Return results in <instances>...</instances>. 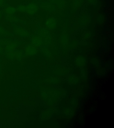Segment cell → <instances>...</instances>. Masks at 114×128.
I'll use <instances>...</instances> for the list:
<instances>
[{"instance_id": "1", "label": "cell", "mask_w": 114, "mask_h": 128, "mask_svg": "<svg viewBox=\"0 0 114 128\" xmlns=\"http://www.w3.org/2000/svg\"><path fill=\"white\" fill-rule=\"evenodd\" d=\"M38 10V7L34 3H30L26 7L25 11L29 15L35 14Z\"/></svg>"}, {"instance_id": "2", "label": "cell", "mask_w": 114, "mask_h": 128, "mask_svg": "<svg viewBox=\"0 0 114 128\" xmlns=\"http://www.w3.org/2000/svg\"><path fill=\"white\" fill-rule=\"evenodd\" d=\"M46 26L50 29H54L56 27L57 25V21L56 19L54 18H48L46 20Z\"/></svg>"}, {"instance_id": "3", "label": "cell", "mask_w": 114, "mask_h": 128, "mask_svg": "<svg viewBox=\"0 0 114 128\" xmlns=\"http://www.w3.org/2000/svg\"><path fill=\"white\" fill-rule=\"evenodd\" d=\"M90 21V18L86 15H82L80 16L78 20V24L80 26H86Z\"/></svg>"}, {"instance_id": "4", "label": "cell", "mask_w": 114, "mask_h": 128, "mask_svg": "<svg viewBox=\"0 0 114 128\" xmlns=\"http://www.w3.org/2000/svg\"><path fill=\"white\" fill-rule=\"evenodd\" d=\"M75 62L76 64L79 67H82L84 66L86 63V61L83 56H79L78 58H75Z\"/></svg>"}, {"instance_id": "5", "label": "cell", "mask_w": 114, "mask_h": 128, "mask_svg": "<svg viewBox=\"0 0 114 128\" xmlns=\"http://www.w3.org/2000/svg\"><path fill=\"white\" fill-rule=\"evenodd\" d=\"M16 8L13 6H8L4 10V11L6 14L11 16L16 12Z\"/></svg>"}, {"instance_id": "6", "label": "cell", "mask_w": 114, "mask_h": 128, "mask_svg": "<svg viewBox=\"0 0 114 128\" xmlns=\"http://www.w3.org/2000/svg\"><path fill=\"white\" fill-rule=\"evenodd\" d=\"M68 82L71 85H74L77 84L78 82V79L76 76L72 75L68 77Z\"/></svg>"}, {"instance_id": "7", "label": "cell", "mask_w": 114, "mask_h": 128, "mask_svg": "<svg viewBox=\"0 0 114 128\" xmlns=\"http://www.w3.org/2000/svg\"><path fill=\"white\" fill-rule=\"evenodd\" d=\"M16 47V44L15 43L13 42H8L6 43V46H5V48L7 51H12L15 50Z\"/></svg>"}, {"instance_id": "8", "label": "cell", "mask_w": 114, "mask_h": 128, "mask_svg": "<svg viewBox=\"0 0 114 128\" xmlns=\"http://www.w3.org/2000/svg\"><path fill=\"white\" fill-rule=\"evenodd\" d=\"M26 54H34L37 52L36 48L34 46H29L26 48Z\"/></svg>"}, {"instance_id": "9", "label": "cell", "mask_w": 114, "mask_h": 128, "mask_svg": "<svg viewBox=\"0 0 114 128\" xmlns=\"http://www.w3.org/2000/svg\"><path fill=\"white\" fill-rule=\"evenodd\" d=\"M32 41L35 46H39L42 44V39L39 36H35L32 39Z\"/></svg>"}, {"instance_id": "10", "label": "cell", "mask_w": 114, "mask_h": 128, "mask_svg": "<svg viewBox=\"0 0 114 128\" xmlns=\"http://www.w3.org/2000/svg\"><path fill=\"white\" fill-rule=\"evenodd\" d=\"M60 42H61L62 44L64 46H65L68 44V38L67 35L66 34L62 35L60 39Z\"/></svg>"}, {"instance_id": "11", "label": "cell", "mask_w": 114, "mask_h": 128, "mask_svg": "<svg viewBox=\"0 0 114 128\" xmlns=\"http://www.w3.org/2000/svg\"><path fill=\"white\" fill-rule=\"evenodd\" d=\"M78 45V42L76 39L72 40L70 43V47L71 48H75Z\"/></svg>"}, {"instance_id": "12", "label": "cell", "mask_w": 114, "mask_h": 128, "mask_svg": "<svg viewBox=\"0 0 114 128\" xmlns=\"http://www.w3.org/2000/svg\"><path fill=\"white\" fill-rule=\"evenodd\" d=\"M18 10L19 11H20V12H24V11H25V10H26V7L24 6H23V5H22V4L20 5V6L18 7Z\"/></svg>"}, {"instance_id": "13", "label": "cell", "mask_w": 114, "mask_h": 128, "mask_svg": "<svg viewBox=\"0 0 114 128\" xmlns=\"http://www.w3.org/2000/svg\"><path fill=\"white\" fill-rule=\"evenodd\" d=\"M6 54L7 55V56H8L9 58H13L14 56V52L11 51H8V52H6Z\"/></svg>"}, {"instance_id": "14", "label": "cell", "mask_w": 114, "mask_h": 128, "mask_svg": "<svg viewBox=\"0 0 114 128\" xmlns=\"http://www.w3.org/2000/svg\"><path fill=\"white\" fill-rule=\"evenodd\" d=\"M90 36H91V35H90V33L89 32H87L85 33V34L83 35V38L85 40V39H86L90 38Z\"/></svg>"}, {"instance_id": "15", "label": "cell", "mask_w": 114, "mask_h": 128, "mask_svg": "<svg viewBox=\"0 0 114 128\" xmlns=\"http://www.w3.org/2000/svg\"><path fill=\"white\" fill-rule=\"evenodd\" d=\"M64 112L66 115H71L72 114V111L69 108H66L64 110Z\"/></svg>"}, {"instance_id": "16", "label": "cell", "mask_w": 114, "mask_h": 128, "mask_svg": "<svg viewBox=\"0 0 114 128\" xmlns=\"http://www.w3.org/2000/svg\"><path fill=\"white\" fill-rule=\"evenodd\" d=\"M88 3L90 4H96L98 0H87Z\"/></svg>"}, {"instance_id": "17", "label": "cell", "mask_w": 114, "mask_h": 128, "mask_svg": "<svg viewBox=\"0 0 114 128\" xmlns=\"http://www.w3.org/2000/svg\"><path fill=\"white\" fill-rule=\"evenodd\" d=\"M6 0H0V7H2Z\"/></svg>"}, {"instance_id": "18", "label": "cell", "mask_w": 114, "mask_h": 128, "mask_svg": "<svg viewBox=\"0 0 114 128\" xmlns=\"http://www.w3.org/2000/svg\"><path fill=\"white\" fill-rule=\"evenodd\" d=\"M4 32L5 31H4V29L2 28V27L0 26V34H3Z\"/></svg>"}, {"instance_id": "19", "label": "cell", "mask_w": 114, "mask_h": 128, "mask_svg": "<svg viewBox=\"0 0 114 128\" xmlns=\"http://www.w3.org/2000/svg\"><path fill=\"white\" fill-rule=\"evenodd\" d=\"M75 74V75H79L80 74V72H79V70H78V69H76Z\"/></svg>"}, {"instance_id": "20", "label": "cell", "mask_w": 114, "mask_h": 128, "mask_svg": "<svg viewBox=\"0 0 114 128\" xmlns=\"http://www.w3.org/2000/svg\"><path fill=\"white\" fill-rule=\"evenodd\" d=\"M69 101H70V98L68 97L66 100H65V104L68 103V102H69Z\"/></svg>"}, {"instance_id": "21", "label": "cell", "mask_w": 114, "mask_h": 128, "mask_svg": "<svg viewBox=\"0 0 114 128\" xmlns=\"http://www.w3.org/2000/svg\"><path fill=\"white\" fill-rule=\"evenodd\" d=\"M16 104L15 103V102H12V106H13V107H15V106H16Z\"/></svg>"}, {"instance_id": "22", "label": "cell", "mask_w": 114, "mask_h": 128, "mask_svg": "<svg viewBox=\"0 0 114 128\" xmlns=\"http://www.w3.org/2000/svg\"><path fill=\"white\" fill-rule=\"evenodd\" d=\"M20 104V100L19 99H17V104Z\"/></svg>"}, {"instance_id": "23", "label": "cell", "mask_w": 114, "mask_h": 128, "mask_svg": "<svg viewBox=\"0 0 114 128\" xmlns=\"http://www.w3.org/2000/svg\"><path fill=\"white\" fill-rule=\"evenodd\" d=\"M0 120H1V123H3L4 122V119L3 118H0Z\"/></svg>"}, {"instance_id": "24", "label": "cell", "mask_w": 114, "mask_h": 128, "mask_svg": "<svg viewBox=\"0 0 114 128\" xmlns=\"http://www.w3.org/2000/svg\"><path fill=\"white\" fill-rule=\"evenodd\" d=\"M96 87H97V90H98L100 88V87L99 86V84H97Z\"/></svg>"}, {"instance_id": "25", "label": "cell", "mask_w": 114, "mask_h": 128, "mask_svg": "<svg viewBox=\"0 0 114 128\" xmlns=\"http://www.w3.org/2000/svg\"><path fill=\"white\" fill-rule=\"evenodd\" d=\"M1 114L4 115V114H5V112L4 111H1Z\"/></svg>"}, {"instance_id": "26", "label": "cell", "mask_w": 114, "mask_h": 128, "mask_svg": "<svg viewBox=\"0 0 114 128\" xmlns=\"http://www.w3.org/2000/svg\"><path fill=\"white\" fill-rule=\"evenodd\" d=\"M2 12H1V11L0 10V19L2 18Z\"/></svg>"}, {"instance_id": "27", "label": "cell", "mask_w": 114, "mask_h": 128, "mask_svg": "<svg viewBox=\"0 0 114 128\" xmlns=\"http://www.w3.org/2000/svg\"><path fill=\"white\" fill-rule=\"evenodd\" d=\"M78 115V119H79L81 118V116H80V114H79V115Z\"/></svg>"}, {"instance_id": "28", "label": "cell", "mask_w": 114, "mask_h": 128, "mask_svg": "<svg viewBox=\"0 0 114 128\" xmlns=\"http://www.w3.org/2000/svg\"><path fill=\"white\" fill-rule=\"evenodd\" d=\"M94 77H92V82H94Z\"/></svg>"}, {"instance_id": "29", "label": "cell", "mask_w": 114, "mask_h": 128, "mask_svg": "<svg viewBox=\"0 0 114 128\" xmlns=\"http://www.w3.org/2000/svg\"><path fill=\"white\" fill-rule=\"evenodd\" d=\"M109 70H110V69H108V68H107V69L106 70V72H108L109 71Z\"/></svg>"}, {"instance_id": "30", "label": "cell", "mask_w": 114, "mask_h": 128, "mask_svg": "<svg viewBox=\"0 0 114 128\" xmlns=\"http://www.w3.org/2000/svg\"><path fill=\"white\" fill-rule=\"evenodd\" d=\"M3 50V48H2V47L1 46H0V52H1V50Z\"/></svg>"}, {"instance_id": "31", "label": "cell", "mask_w": 114, "mask_h": 128, "mask_svg": "<svg viewBox=\"0 0 114 128\" xmlns=\"http://www.w3.org/2000/svg\"><path fill=\"white\" fill-rule=\"evenodd\" d=\"M78 123H76V126H75V127H78Z\"/></svg>"}, {"instance_id": "32", "label": "cell", "mask_w": 114, "mask_h": 128, "mask_svg": "<svg viewBox=\"0 0 114 128\" xmlns=\"http://www.w3.org/2000/svg\"><path fill=\"white\" fill-rule=\"evenodd\" d=\"M79 114H80V111H78V113H77V115H79Z\"/></svg>"}, {"instance_id": "33", "label": "cell", "mask_w": 114, "mask_h": 128, "mask_svg": "<svg viewBox=\"0 0 114 128\" xmlns=\"http://www.w3.org/2000/svg\"><path fill=\"white\" fill-rule=\"evenodd\" d=\"M86 119H87V118H85V122H86Z\"/></svg>"}, {"instance_id": "34", "label": "cell", "mask_w": 114, "mask_h": 128, "mask_svg": "<svg viewBox=\"0 0 114 128\" xmlns=\"http://www.w3.org/2000/svg\"><path fill=\"white\" fill-rule=\"evenodd\" d=\"M48 127V128H53L54 127L53 126H49Z\"/></svg>"}, {"instance_id": "35", "label": "cell", "mask_w": 114, "mask_h": 128, "mask_svg": "<svg viewBox=\"0 0 114 128\" xmlns=\"http://www.w3.org/2000/svg\"><path fill=\"white\" fill-rule=\"evenodd\" d=\"M110 70H113V66H111L110 68Z\"/></svg>"}, {"instance_id": "36", "label": "cell", "mask_w": 114, "mask_h": 128, "mask_svg": "<svg viewBox=\"0 0 114 128\" xmlns=\"http://www.w3.org/2000/svg\"><path fill=\"white\" fill-rule=\"evenodd\" d=\"M10 99H8V103H9V102H10Z\"/></svg>"}, {"instance_id": "37", "label": "cell", "mask_w": 114, "mask_h": 128, "mask_svg": "<svg viewBox=\"0 0 114 128\" xmlns=\"http://www.w3.org/2000/svg\"><path fill=\"white\" fill-rule=\"evenodd\" d=\"M94 100V98H91V100Z\"/></svg>"}, {"instance_id": "38", "label": "cell", "mask_w": 114, "mask_h": 128, "mask_svg": "<svg viewBox=\"0 0 114 128\" xmlns=\"http://www.w3.org/2000/svg\"><path fill=\"white\" fill-rule=\"evenodd\" d=\"M72 123H74V120H72Z\"/></svg>"}, {"instance_id": "39", "label": "cell", "mask_w": 114, "mask_h": 128, "mask_svg": "<svg viewBox=\"0 0 114 128\" xmlns=\"http://www.w3.org/2000/svg\"><path fill=\"white\" fill-rule=\"evenodd\" d=\"M15 98H16V96H14V99H15Z\"/></svg>"}, {"instance_id": "40", "label": "cell", "mask_w": 114, "mask_h": 128, "mask_svg": "<svg viewBox=\"0 0 114 128\" xmlns=\"http://www.w3.org/2000/svg\"><path fill=\"white\" fill-rule=\"evenodd\" d=\"M17 94H19V92H17Z\"/></svg>"}]
</instances>
